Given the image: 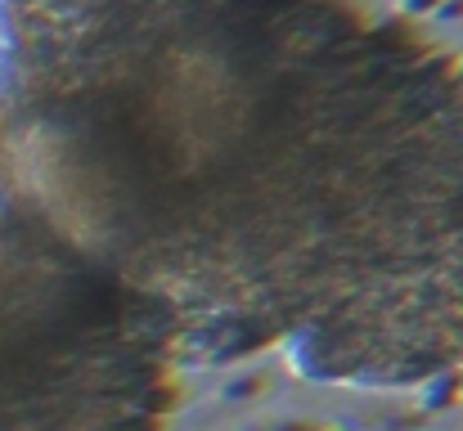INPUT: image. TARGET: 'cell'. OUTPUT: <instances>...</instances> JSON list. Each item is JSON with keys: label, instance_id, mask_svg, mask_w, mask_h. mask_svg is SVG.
I'll return each mask as SVG.
<instances>
[{"label": "cell", "instance_id": "cell-1", "mask_svg": "<svg viewBox=\"0 0 463 431\" xmlns=\"http://www.w3.org/2000/svg\"><path fill=\"white\" fill-rule=\"evenodd\" d=\"M0 180L175 319L463 360V95L319 0H14Z\"/></svg>", "mask_w": 463, "mask_h": 431}, {"label": "cell", "instance_id": "cell-2", "mask_svg": "<svg viewBox=\"0 0 463 431\" xmlns=\"http://www.w3.org/2000/svg\"><path fill=\"white\" fill-rule=\"evenodd\" d=\"M166 323L0 180V431H154Z\"/></svg>", "mask_w": 463, "mask_h": 431}]
</instances>
